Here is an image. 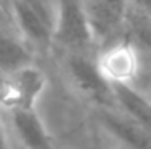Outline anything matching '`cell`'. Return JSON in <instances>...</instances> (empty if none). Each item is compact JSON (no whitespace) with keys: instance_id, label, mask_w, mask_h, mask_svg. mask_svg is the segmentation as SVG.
Segmentation results:
<instances>
[{"instance_id":"obj_1","label":"cell","mask_w":151,"mask_h":149,"mask_svg":"<svg viewBox=\"0 0 151 149\" xmlns=\"http://www.w3.org/2000/svg\"><path fill=\"white\" fill-rule=\"evenodd\" d=\"M12 19L27 42L44 48L53 43L56 0H10Z\"/></svg>"},{"instance_id":"obj_2","label":"cell","mask_w":151,"mask_h":149,"mask_svg":"<svg viewBox=\"0 0 151 149\" xmlns=\"http://www.w3.org/2000/svg\"><path fill=\"white\" fill-rule=\"evenodd\" d=\"M53 43L61 45L71 53H84L95 43L84 0H56Z\"/></svg>"},{"instance_id":"obj_3","label":"cell","mask_w":151,"mask_h":149,"mask_svg":"<svg viewBox=\"0 0 151 149\" xmlns=\"http://www.w3.org/2000/svg\"><path fill=\"white\" fill-rule=\"evenodd\" d=\"M47 87V77L34 64L0 79V108L12 111L35 109Z\"/></svg>"},{"instance_id":"obj_4","label":"cell","mask_w":151,"mask_h":149,"mask_svg":"<svg viewBox=\"0 0 151 149\" xmlns=\"http://www.w3.org/2000/svg\"><path fill=\"white\" fill-rule=\"evenodd\" d=\"M93 42L111 43L127 24L130 0H84Z\"/></svg>"},{"instance_id":"obj_5","label":"cell","mask_w":151,"mask_h":149,"mask_svg":"<svg viewBox=\"0 0 151 149\" xmlns=\"http://www.w3.org/2000/svg\"><path fill=\"white\" fill-rule=\"evenodd\" d=\"M66 66L74 85L87 98L100 104V108L116 106L114 104L113 85L100 72L96 61L87 58L84 53H71Z\"/></svg>"},{"instance_id":"obj_6","label":"cell","mask_w":151,"mask_h":149,"mask_svg":"<svg viewBox=\"0 0 151 149\" xmlns=\"http://www.w3.org/2000/svg\"><path fill=\"white\" fill-rule=\"evenodd\" d=\"M100 72L111 85L132 83L140 71V56L137 47L129 40L108 43L95 59Z\"/></svg>"},{"instance_id":"obj_7","label":"cell","mask_w":151,"mask_h":149,"mask_svg":"<svg viewBox=\"0 0 151 149\" xmlns=\"http://www.w3.org/2000/svg\"><path fill=\"white\" fill-rule=\"evenodd\" d=\"M113 108H100L96 119L111 136L127 149H151V133L127 119L122 112L111 111Z\"/></svg>"},{"instance_id":"obj_8","label":"cell","mask_w":151,"mask_h":149,"mask_svg":"<svg viewBox=\"0 0 151 149\" xmlns=\"http://www.w3.org/2000/svg\"><path fill=\"white\" fill-rule=\"evenodd\" d=\"M10 117L15 135L26 149H56L52 135L37 109L12 111Z\"/></svg>"},{"instance_id":"obj_9","label":"cell","mask_w":151,"mask_h":149,"mask_svg":"<svg viewBox=\"0 0 151 149\" xmlns=\"http://www.w3.org/2000/svg\"><path fill=\"white\" fill-rule=\"evenodd\" d=\"M114 104L121 112L143 130L151 133V96L138 91L132 83L113 85Z\"/></svg>"},{"instance_id":"obj_10","label":"cell","mask_w":151,"mask_h":149,"mask_svg":"<svg viewBox=\"0 0 151 149\" xmlns=\"http://www.w3.org/2000/svg\"><path fill=\"white\" fill-rule=\"evenodd\" d=\"M32 64V55L29 48L13 35L0 31V74L16 72Z\"/></svg>"},{"instance_id":"obj_11","label":"cell","mask_w":151,"mask_h":149,"mask_svg":"<svg viewBox=\"0 0 151 149\" xmlns=\"http://www.w3.org/2000/svg\"><path fill=\"white\" fill-rule=\"evenodd\" d=\"M130 3L134 5L137 11L151 18V0H130Z\"/></svg>"},{"instance_id":"obj_12","label":"cell","mask_w":151,"mask_h":149,"mask_svg":"<svg viewBox=\"0 0 151 149\" xmlns=\"http://www.w3.org/2000/svg\"><path fill=\"white\" fill-rule=\"evenodd\" d=\"M0 149H12L8 136H6V132H5V127L2 123V119H0Z\"/></svg>"},{"instance_id":"obj_13","label":"cell","mask_w":151,"mask_h":149,"mask_svg":"<svg viewBox=\"0 0 151 149\" xmlns=\"http://www.w3.org/2000/svg\"><path fill=\"white\" fill-rule=\"evenodd\" d=\"M10 19V11H8V2L0 0V23H6Z\"/></svg>"},{"instance_id":"obj_14","label":"cell","mask_w":151,"mask_h":149,"mask_svg":"<svg viewBox=\"0 0 151 149\" xmlns=\"http://www.w3.org/2000/svg\"><path fill=\"white\" fill-rule=\"evenodd\" d=\"M150 96H151V93H150Z\"/></svg>"}]
</instances>
